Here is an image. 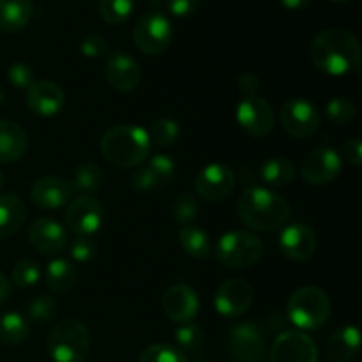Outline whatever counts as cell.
Here are the masks:
<instances>
[{
    "label": "cell",
    "instance_id": "52a82bcc",
    "mask_svg": "<svg viewBox=\"0 0 362 362\" xmlns=\"http://www.w3.org/2000/svg\"><path fill=\"white\" fill-rule=\"evenodd\" d=\"M173 37L172 21L159 9L148 11L138 20L133 30V41L145 55H159L170 46Z\"/></svg>",
    "mask_w": 362,
    "mask_h": 362
},
{
    "label": "cell",
    "instance_id": "f6af8a7d",
    "mask_svg": "<svg viewBox=\"0 0 362 362\" xmlns=\"http://www.w3.org/2000/svg\"><path fill=\"white\" fill-rule=\"evenodd\" d=\"M343 156H345L350 165L359 168L362 165V144L359 138H350L343 144Z\"/></svg>",
    "mask_w": 362,
    "mask_h": 362
},
{
    "label": "cell",
    "instance_id": "816d5d0a",
    "mask_svg": "<svg viewBox=\"0 0 362 362\" xmlns=\"http://www.w3.org/2000/svg\"><path fill=\"white\" fill-rule=\"evenodd\" d=\"M331 2H336V4H345V2H349V0H331Z\"/></svg>",
    "mask_w": 362,
    "mask_h": 362
},
{
    "label": "cell",
    "instance_id": "5b68a950",
    "mask_svg": "<svg viewBox=\"0 0 362 362\" xmlns=\"http://www.w3.org/2000/svg\"><path fill=\"white\" fill-rule=\"evenodd\" d=\"M90 352V332L81 322L62 320L48 336V354L53 362H85Z\"/></svg>",
    "mask_w": 362,
    "mask_h": 362
},
{
    "label": "cell",
    "instance_id": "7bdbcfd3",
    "mask_svg": "<svg viewBox=\"0 0 362 362\" xmlns=\"http://www.w3.org/2000/svg\"><path fill=\"white\" fill-rule=\"evenodd\" d=\"M131 186H133V189L140 191V193H148V191L158 187V180H156L154 173L148 170V166L145 165L134 170L133 175H131Z\"/></svg>",
    "mask_w": 362,
    "mask_h": 362
},
{
    "label": "cell",
    "instance_id": "9c48e42d",
    "mask_svg": "<svg viewBox=\"0 0 362 362\" xmlns=\"http://www.w3.org/2000/svg\"><path fill=\"white\" fill-rule=\"evenodd\" d=\"M105 223V207L95 197H78L66 211V225L76 237H92Z\"/></svg>",
    "mask_w": 362,
    "mask_h": 362
},
{
    "label": "cell",
    "instance_id": "ba28073f",
    "mask_svg": "<svg viewBox=\"0 0 362 362\" xmlns=\"http://www.w3.org/2000/svg\"><path fill=\"white\" fill-rule=\"evenodd\" d=\"M281 126L290 136L293 138H310L318 131L322 122L320 112L311 101L304 98H292L283 105L279 113Z\"/></svg>",
    "mask_w": 362,
    "mask_h": 362
},
{
    "label": "cell",
    "instance_id": "7a4b0ae2",
    "mask_svg": "<svg viewBox=\"0 0 362 362\" xmlns=\"http://www.w3.org/2000/svg\"><path fill=\"white\" fill-rule=\"evenodd\" d=\"M240 221L257 232L283 228L290 218V204L269 187H247L237 202Z\"/></svg>",
    "mask_w": 362,
    "mask_h": 362
},
{
    "label": "cell",
    "instance_id": "e0dca14e",
    "mask_svg": "<svg viewBox=\"0 0 362 362\" xmlns=\"http://www.w3.org/2000/svg\"><path fill=\"white\" fill-rule=\"evenodd\" d=\"M279 250L290 260L306 262L317 250V237L313 230L304 223H292L285 226L279 235Z\"/></svg>",
    "mask_w": 362,
    "mask_h": 362
},
{
    "label": "cell",
    "instance_id": "d590c367",
    "mask_svg": "<svg viewBox=\"0 0 362 362\" xmlns=\"http://www.w3.org/2000/svg\"><path fill=\"white\" fill-rule=\"evenodd\" d=\"M138 362H189L186 354L180 352L177 346L165 345V343H156V345L147 346L141 352Z\"/></svg>",
    "mask_w": 362,
    "mask_h": 362
},
{
    "label": "cell",
    "instance_id": "8fae6325",
    "mask_svg": "<svg viewBox=\"0 0 362 362\" xmlns=\"http://www.w3.org/2000/svg\"><path fill=\"white\" fill-rule=\"evenodd\" d=\"M341 158L334 148L320 147L306 154L300 165V175L310 186H327L341 173Z\"/></svg>",
    "mask_w": 362,
    "mask_h": 362
},
{
    "label": "cell",
    "instance_id": "30bf717a",
    "mask_svg": "<svg viewBox=\"0 0 362 362\" xmlns=\"http://www.w3.org/2000/svg\"><path fill=\"white\" fill-rule=\"evenodd\" d=\"M228 345L235 362H264L267 354L264 332L253 322H243L232 327Z\"/></svg>",
    "mask_w": 362,
    "mask_h": 362
},
{
    "label": "cell",
    "instance_id": "74e56055",
    "mask_svg": "<svg viewBox=\"0 0 362 362\" xmlns=\"http://www.w3.org/2000/svg\"><path fill=\"white\" fill-rule=\"evenodd\" d=\"M173 221L180 226L193 225L198 218V202L193 194L184 193L175 200L172 209Z\"/></svg>",
    "mask_w": 362,
    "mask_h": 362
},
{
    "label": "cell",
    "instance_id": "5bb4252c",
    "mask_svg": "<svg viewBox=\"0 0 362 362\" xmlns=\"http://www.w3.org/2000/svg\"><path fill=\"white\" fill-rule=\"evenodd\" d=\"M235 187V175L232 168L221 163L204 166L194 179V191L207 202H221L232 194Z\"/></svg>",
    "mask_w": 362,
    "mask_h": 362
},
{
    "label": "cell",
    "instance_id": "8d00e7d4",
    "mask_svg": "<svg viewBox=\"0 0 362 362\" xmlns=\"http://www.w3.org/2000/svg\"><path fill=\"white\" fill-rule=\"evenodd\" d=\"M39 278H41V265L35 260H30V258L18 262L13 267V272H11V281L20 286V288L34 286L39 281Z\"/></svg>",
    "mask_w": 362,
    "mask_h": 362
},
{
    "label": "cell",
    "instance_id": "7dc6e473",
    "mask_svg": "<svg viewBox=\"0 0 362 362\" xmlns=\"http://www.w3.org/2000/svg\"><path fill=\"white\" fill-rule=\"evenodd\" d=\"M285 9L288 11H303L313 4V0H278Z\"/></svg>",
    "mask_w": 362,
    "mask_h": 362
},
{
    "label": "cell",
    "instance_id": "60d3db41",
    "mask_svg": "<svg viewBox=\"0 0 362 362\" xmlns=\"http://www.w3.org/2000/svg\"><path fill=\"white\" fill-rule=\"evenodd\" d=\"M7 80L16 88H28L35 81V74L32 67L25 62L11 64L7 69Z\"/></svg>",
    "mask_w": 362,
    "mask_h": 362
},
{
    "label": "cell",
    "instance_id": "7402d4cb",
    "mask_svg": "<svg viewBox=\"0 0 362 362\" xmlns=\"http://www.w3.org/2000/svg\"><path fill=\"white\" fill-rule=\"evenodd\" d=\"M361 332L356 325L339 327L329 338L325 345V356L329 362H350L359 356Z\"/></svg>",
    "mask_w": 362,
    "mask_h": 362
},
{
    "label": "cell",
    "instance_id": "f35d334b",
    "mask_svg": "<svg viewBox=\"0 0 362 362\" xmlns=\"http://www.w3.org/2000/svg\"><path fill=\"white\" fill-rule=\"evenodd\" d=\"M148 170L154 173L158 186H165V184L172 182L175 177V161L166 154H156L148 159L147 163Z\"/></svg>",
    "mask_w": 362,
    "mask_h": 362
},
{
    "label": "cell",
    "instance_id": "44dd1931",
    "mask_svg": "<svg viewBox=\"0 0 362 362\" xmlns=\"http://www.w3.org/2000/svg\"><path fill=\"white\" fill-rule=\"evenodd\" d=\"M28 240L42 255H57L66 247L67 233L59 221L52 218L35 219L28 230Z\"/></svg>",
    "mask_w": 362,
    "mask_h": 362
},
{
    "label": "cell",
    "instance_id": "7c38bea8",
    "mask_svg": "<svg viewBox=\"0 0 362 362\" xmlns=\"http://www.w3.org/2000/svg\"><path fill=\"white\" fill-rule=\"evenodd\" d=\"M271 362H318V349L303 331H285L271 346Z\"/></svg>",
    "mask_w": 362,
    "mask_h": 362
},
{
    "label": "cell",
    "instance_id": "f907efd6",
    "mask_svg": "<svg viewBox=\"0 0 362 362\" xmlns=\"http://www.w3.org/2000/svg\"><path fill=\"white\" fill-rule=\"evenodd\" d=\"M2 186H4V173L0 172V189H2Z\"/></svg>",
    "mask_w": 362,
    "mask_h": 362
},
{
    "label": "cell",
    "instance_id": "484cf974",
    "mask_svg": "<svg viewBox=\"0 0 362 362\" xmlns=\"http://www.w3.org/2000/svg\"><path fill=\"white\" fill-rule=\"evenodd\" d=\"M260 177L269 187L279 189V187H286L288 184L293 182V179H296V166H293V163L288 158L274 156V158H269L262 163Z\"/></svg>",
    "mask_w": 362,
    "mask_h": 362
},
{
    "label": "cell",
    "instance_id": "ab89813d",
    "mask_svg": "<svg viewBox=\"0 0 362 362\" xmlns=\"http://www.w3.org/2000/svg\"><path fill=\"white\" fill-rule=\"evenodd\" d=\"M95 255H98V244L94 243L92 237H76L71 243V257L80 264L94 260Z\"/></svg>",
    "mask_w": 362,
    "mask_h": 362
},
{
    "label": "cell",
    "instance_id": "ee69618b",
    "mask_svg": "<svg viewBox=\"0 0 362 362\" xmlns=\"http://www.w3.org/2000/svg\"><path fill=\"white\" fill-rule=\"evenodd\" d=\"M200 0H166V9L175 18H189L197 13Z\"/></svg>",
    "mask_w": 362,
    "mask_h": 362
},
{
    "label": "cell",
    "instance_id": "d6a6232c",
    "mask_svg": "<svg viewBox=\"0 0 362 362\" xmlns=\"http://www.w3.org/2000/svg\"><path fill=\"white\" fill-rule=\"evenodd\" d=\"M57 308H59V303H57L55 297L41 293L28 303L27 318L34 324H46L55 317Z\"/></svg>",
    "mask_w": 362,
    "mask_h": 362
},
{
    "label": "cell",
    "instance_id": "1f68e13d",
    "mask_svg": "<svg viewBox=\"0 0 362 362\" xmlns=\"http://www.w3.org/2000/svg\"><path fill=\"white\" fill-rule=\"evenodd\" d=\"M151 145H158V147H170L175 144L180 136V127L175 120L172 119H159L152 122L151 129L147 131Z\"/></svg>",
    "mask_w": 362,
    "mask_h": 362
},
{
    "label": "cell",
    "instance_id": "9a60e30c",
    "mask_svg": "<svg viewBox=\"0 0 362 362\" xmlns=\"http://www.w3.org/2000/svg\"><path fill=\"white\" fill-rule=\"evenodd\" d=\"M255 299V290L246 279H228L218 288L214 306L219 315L226 318H237L246 313Z\"/></svg>",
    "mask_w": 362,
    "mask_h": 362
},
{
    "label": "cell",
    "instance_id": "e575fe53",
    "mask_svg": "<svg viewBox=\"0 0 362 362\" xmlns=\"http://www.w3.org/2000/svg\"><path fill=\"white\" fill-rule=\"evenodd\" d=\"M325 113H327V119L331 120L334 126H346V124L352 122L357 115L356 105H354L350 99L346 98H332L331 101L325 106Z\"/></svg>",
    "mask_w": 362,
    "mask_h": 362
},
{
    "label": "cell",
    "instance_id": "3957f363",
    "mask_svg": "<svg viewBox=\"0 0 362 362\" xmlns=\"http://www.w3.org/2000/svg\"><path fill=\"white\" fill-rule=\"evenodd\" d=\"M101 152L117 168H133L141 165L151 154L147 129L140 126H115L103 136Z\"/></svg>",
    "mask_w": 362,
    "mask_h": 362
},
{
    "label": "cell",
    "instance_id": "bcb514c9",
    "mask_svg": "<svg viewBox=\"0 0 362 362\" xmlns=\"http://www.w3.org/2000/svg\"><path fill=\"white\" fill-rule=\"evenodd\" d=\"M258 88H260V81L255 76L253 73H244L243 76L239 78V90L243 94V98H247V95H258Z\"/></svg>",
    "mask_w": 362,
    "mask_h": 362
},
{
    "label": "cell",
    "instance_id": "681fc988",
    "mask_svg": "<svg viewBox=\"0 0 362 362\" xmlns=\"http://www.w3.org/2000/svg\"><path fill=\"white\" fill-rule=\"evenodd\" d=\"M4 101H6V92H4V88L0 87V105H2Z\"/></svg>",
    "mask_w": 362,
    "mask_h": 362
},
{
    "label": "cell",
    "instance_id": "277c9868",
    "mask_svg": "<svg viewBox=\"0 0 362 362\" xmlns=\"http://www.w3.org/2000/svg\"><path fill=\"white\" fill-rule=\"evenodd\" d=\"M288 318L299 331H317L331 317V300L318 286H300L288 299Z\"/></svg>",
    "mask_w": 362,
    "mask_h": 362
},
{
    "label": "cell",
    "instance_id": "4fadbf2b",
    "mask_svg": "<svg viewBox=\"0 0 362 362\" xmlns=\"http://www.w3.org/2000/svg\"><path fill=\"white\" fill-rule=\"evenodd\" d=\"M237 122L250 136H267L274 127V112L260 95H247L237 106Z\"/></svg>",
    "mask_w": 362,
    "mask_h": 362
},
{
    "label": "cell",
    "instance_id": "603a6c76",
    "mask_svg": "<svg viewBox=\"0 0 362 362\" xmlns=\"http://www.w3.org/2000/svg\"><path fill=\"white\" fill-rule=\"evenodd\" d=\"M28 148V136L20 124L13 120H0V163L20 161Z\"/></svg>",
    "mask_w": 362,
    "mask_h": 362
},
{
    "label": "cell",
    "instance_id": "f1b7e54d",
    "mask_svg": "<svg viewBox=\"0 0 362 362\" xmlns=\"http://www.w3.org/2000/svg\"><path fill=\"white\" fill-rule=\"evenodd\" d=\"M71 186L76 193H81V197H92L103 186L101 168L92 161L81 163V165H78L76 172H74Z\"/></svg>",
    "mask_w": 362,
    "mask_h": 362
},
{
    "label": "cell",
    "instance_id": "4316f807",
    "mask_svg": "<svg viewBox=\"0 0 362 362\" xmlns=\"http://www.w3.org/2000/svg\"><path fill=\"white\" fill-rule=\"evenodd\" d=\"M46 285L55 293H67L74 288L78 271L66 258H55L46 267Z\"/></svg>",
    "mask_w": 362,
    "mask_h": 362
},
{
    "label": "cell",
    "instance_id": "8992f818",
    "mask_svg": "<svg viewBox=\"0 0 362 362\" xmlns=\"http://www.w3.org/2000/svg\"><path fill=\"white\" fill-rule=\"evenodd\" d=\"M264 244L255 233L233 230L225 233L216 246V257L226 269H250L260 260Z\"/></svg>",
    "mask_w": 362,
    "mask_h": 362
},
{
    "label": "cell",
    "instance_id": "ffe728a7",
    "mask_svg": "<svg viewBox=\"0 0 362 362\" xmlns=\"http://www.w3.org/2000/svg\"><path fill=\"white\" fill-rule=\"evenodd\" d=\"M74 194L73 186L69 180L60 179V177H42L35 180L30 187V198L37 207L48 209H60L71 200Z\"/></svg>",
    "mask_w": 362,
    "mask_h": 362
},
{
    "label": "cell",
    "instance_id": "cb8c5ba5",
    "mask_svg": "<svg viewBox=\"0 0 362 362\" xmlns=\"http://www.w3.org/2000/svg\"><path fill=\"white\" fill-rule=\"evenodd\" d=\"M25 218L27 209L18 194H0V239L14 235L23 226Z\"/></svg>",
    "mask_w": 362,
    "mask_h": 362
},
{
    "label": "cell",
    "instance_id": "d4e9b609",
    "mask_svg": "<svg viewBox=\"0 0 362 362\" xmlns=\"http://www.w3.org/2000/svg\"><path fill=\"white\" fill-rule=\"evenodd\" d=\"M34 14L32 0H0V30L7 34L20 32Z\"/></svg>",
    "mask_w": 362,
    "mask_h": 362
},
{
    "label": "cell",
    "instance_id": "d6986e66",
    "mask_svg": "<svg viewBox=\"0 0 362 362\" xmlns=\"http://www.w3.org/2000/svg\"><path fill=\"white\" fill-rule=\"evenodd\" d=\"M141 78L140 64L124 52H115L108 57L106 62V80L110 87L119 92H129L138 87Z\"/></svg>",
    "mask_w": 362,
    "mask_h": 362
},
{
    "label": "cell",
    "instance_id": "2e32d148",
    "mask_svg": "<svg viewBox=\"0 0 362 362\" xmlns=\"http://www.w3.org/2000/svg\"><path fill=\"white\" fill-rule=\"evenodd\" d=\"M163 311L166 317L175 324H189L197 318L198 310H200V300H198L197 292L191 286L173 285L165 292L161 300Z\"/></svg>",
    "mask_w": 362,
    "mask_h": 362
},
{
    "label": "cell",
    "instance_id": "b9f144b4",
    "mask_svg": "<svg viewBox=\"0 0 362 362\" xmlns=\"http://www.w3.org/2000/svg\"><path fill=\"white\" fill-rule=\"evenodd\" d=\"M80 49L87 59H99V57L108 52V42L105 41L103 35L90 32V34L83 35V39H81Z\"/></svg>",
    "mask_w": 362,
    "mask_h": 362
},
{
    "label": "cell",
    "instance_id": "836d02e7",
    "mask_svg": "<svg viewBox=\"0 0 362 362\" xmlns=\"http://www.w3.org/2000/svg\"><path fill=\"white\" fill-rule=\"evenodd\" d=\"M175 341L179 345L180 352H197L205 341V332L200 325L193 324H182L177 327L175 331Z\"/></svg>",
    "mask_w": 362,
    "mask_h": 362
},
{
    "label": "cell",
    "instance_id": "6da1fadb",
    "mask_svg": "<svg viewBox=\"0 0 362 362\" xmlns=\"http://www.w3.org/2000/svg\"><path fill=\"white\" fill-rule=\"evenodd\" d=\"M310 59L322 73L345 76L361 69V45L350 30L327 28L311 41Z\"/></svg>",
    "mask_w": 362,
    "mask_h": 362
},
{
    "label": "cell",
    "instance_id": "ac0fdd59",
    "mask_svg": "<svg viewBox=\"0 0 362 362\" xmlns=\"http://www.w3.org/2000/svg\"><path fill=\"white\" fill-rule=\"evenodd\" d=\"M27 105L35 115L53 117L66 105V94L55 81L35 80L27 88Z\"/></svg>",
    "mask_w": 362,
    "mask_h": 362
},
{
    "label": "cell",
    "instance_id": "4dcf8cb0",
    "mask_svg": "<svg viewBox=\"0 0 362 362\" xmlns=\"http://www.w3.org/2000/svg\"><path fill=\"white\" fill-rule=\"evenodd\" d=\"M136 0H99V14L110 25H120L133 14Z\"/></svg>",
    "mask_w": 362,
    "mask_h": 362
},
{
    "label": "cell",
    "instance_id": "f546056e",
    "mask_svg": "<svg viewBox=\"0 0 362 362\" xmlns=\"http://www.w3.org/2000/svg\"><path fill=\"white\" fill-rule=\"evenodd\" d=\"M30 325L20 313H6L0 317V341L6 345H20L28 338Z\"/></svg>",
    "mask_w": 362,
    "mask_h": 362
},
{
    "label": "cell",
    "instance_id": "c3c4849f",
    "mask_svg": "<svg viewBox=\"0 0 362 362\" xmlns=\"http://www.w3.org/2000/svg\"><path fill=\"white\" fill-rule=\"evenodd\" d=\"M9 296H11V285L9 281H7L6 276L0 272V308L6 304V300L9 299Z\"/></svg>",
    "mask_w": 362,
    "mask_h": 362
},
{
    "label": "cell",
    "instance_id": "83f0119b",
    "mask_svg": "<svg viewBox=\"0 0 362 362\" xmlns=\"http://www.w3.org/2000/svg\"><path fill=\"white\" fill-rule=\"evenodd\" d=\"M179 244L184 253L198 258V260L207 258L211 255V239H209L207 232H204V230L194 225L180 226Z\"/></svg>",
    "mask_w": 362,
    "mask_h": 362
}]
</instances>
